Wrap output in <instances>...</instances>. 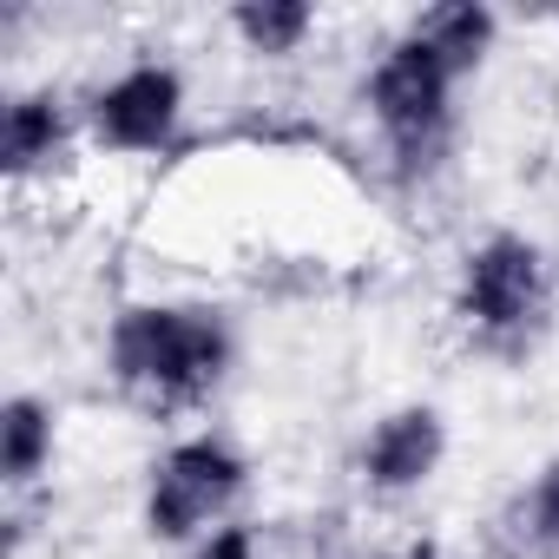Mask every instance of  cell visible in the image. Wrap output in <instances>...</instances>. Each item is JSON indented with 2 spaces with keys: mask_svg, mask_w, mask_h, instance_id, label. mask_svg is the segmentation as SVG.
I'll list each match as a JSON object with an SVG mask.
<instances>
[{
  "mask_svg": "<svg viewBox=\"0 0 559 559\" xmlns=\"http://www.w3.org/2000/svg\"><path fill=\"white\" fill-rule=\"evenodd\" d=\"M362 559H408V546H402V552H362Z\"/></svg>",
  "mask_w": 559,
  "mask_h": 559,
  "instance_id": "13",
  "label": "cell"
},
{
  "mask_svg": "<svg viewBox=\"0 0 559 559\" xmlns=\"http://www.w3.org/2000/svg\"><path fill=\"white\" fill-rule=\"evenodd\" d=\"M224 27H230V40H237L243 53H257V60H297V53L317 40L323 14L310 8V0H237V8L224 14Z\"/></svg>",
  "mask_w": 559,
  "mask_h": 559,
  "instance_id": "10",
  "label": "cell"
},
{
  "mask_svg": "<svg viewBox=\"0 0 559 559\" xmlns=\"http://www.w3.org/2000/svg\"><path fill=\"white\" fill-rule=\"evenodd\" d=\"M408 34L428 40L461 80H474L487 67V53L500 47V14L487 8V0H435V8L408 14Z\"/></svg>",
  "mask_w": 559,
  "mask_h": 559,
  "instance_id": "8",
  "label": "cell"
},
{
  "mask_svg": "<svg viewBox=\"0 0 559 559\" xmlns=\"http://www.w3.org/2000/svg\"><path fill=\"white\" fill-rule=\"evenodd\" d=\"M191 559H263V546H257V533H250V526H237V520H230V526H217L211 539H198V546H191Z\"/></svg>",
  "mask_w": 559,
  "mask_h": 559,
  "instance_id": "12",
  "label": "cell"
},
{
  "mask_svg": "<svg viewBox=\"0 0 559 559\" xmlns=\"http://www.w3.org/2000/svg\"><path fill=\"white\" fill-rule=\"evenodd\" d=\"M53 448H60V415L40 395H8L0 402V480L8 493H27L40 474H53Z\"/></svg>",
  "mask_w": 559,
  "mask_h": 559,
  "instance_id": "9",
  "label": "cell"
},
{
  "mask_svg": "<svg viewBox=\"0 0 559 559\" xmlns=\"http://www.w3.org/2000/svg\"><path fill=\"white\" fill-rule=\"evenodd\" d=\"M461 73L428 47L415 40L408 27L369 60L362 73V112L382 139V158L402 185H428L448 158H454V139H461Z\"/></svg>",
  "mask_w": 559,
  "mask_h": 559,
  "instance_id": "2",
  "label": "cell"
},
{
  "mask_svg": "<svg viewBox=\"0 0 559 559\" xmlns=\"http://www.w3.org/2000/svg\"><path fill=\"white\" fill-rule=\"evenodd\" d=\"M185 106H191L185 73L171 60L145 53V60L119 67L112 80H99L80 112H86L93 145H106L119 158H158V152H171V139L185 126Z\"/></svg>",
  "mask_w": 559,
  "mask_h": 559,
  "instance_id": "5",
  "label": "cell"
},
{
  "mask_svg": "<svg viewBox=\"0 0 559 559\" xmlns=\"http://www.w3.org/2000/svg\"><path fill=\"white\" fill-rule=\"evenodd\" d=\"M237 362V336L230 317L217 304H191V297H139L126 310H112L106 323V376L119 382V395L178 415L217 395V382Z\"/></svg>",
  "mask_w": 559,
  "mask_h": 559,
  "instance_id": "1",
  "label": "cell"
},
{
  "mask_svg": "<svg viewBox=\"0 0 559 559\" xmlns=\"http://www.w3.org/2000/svg\"><path fill=\"white\" fill-rule=\"evenodd\" d=\"M73 145V106L53 86H21L8 93V112H0V171L8 185H27L40 171H53Z\"/></svg>",
  "mask_w": 559,
  "mask_h": 559,
  "instance_id": "7",
  "label": "cell"
},
{
  "mask_svg": "<svg viewBox=\"0 0 559 559\" xmlns=\"http://www.w3.org/2000/svg\"><path fill=\"white\" fill-rule=\"evenodd\" d=\"M441 461H448V421H441L435 402H402V408L376 415L362 448H356V474L382 500L421 493L441 474Z\"/></svg>",
  "mask_w": 559,
  "mask_h": 559,
  "instance_id": "6",
  "label": "cell"
},
{
  "mask_svg": "<svg viewBox=\"0 0 559 559\" xmlns=\"http://www.w3.org/2000/svg\"><path fill=\"white\" fill-rule=\"evenodd\" d=\"M454 317L493 356H526L552 317V263L520 230H487L461 250L454 270Z\"/></svg>",
  "mask_w": 559,
  "mask_h": 559,
  "instance_id": "3",
  "label": "cell"
},
{
  "mask_svg": "<svg viewBox=\"0 0 559 559\" xmlns=\"http://www.w3.org/2000/svg\"><path fill=\"white\" fill-rule=\"evenodd\" d=\"M500 526H507V539H513L520 552H533V559H559V454L539 461V467L513 487Z\"/></svg>",
  "mask_w": 559,
  "mask_h": 559,
  "instance_id": "11",
  "label": "cell"
},
{
  "mask_svg": "<svg viewBox=\"0 0 559 559\" xmlns=\"http://www.w3.org/2000/svg\"><path fill=\"white\" fill-rule=\"evenodd\" d=\"M243 487L250 461L224 435H178L145 474V533L158 546H198L217 526H230Z\"/></svg>",
  "mask_w": 559,
  "mask_h": 559,
  "instance_id": "4",
  "label": "cell"
}]
</instances>
